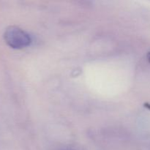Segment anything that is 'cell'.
Instances as JSON below:
<instances>
[{"mask_svg": "<svg viewBox=\"0 0 150 150\" xmlns=\"http://www.w3.org/2000/svg\"><path fill=\"white\" fill-rule=\"evenodd\" d=\"M6 43L14 49H22L32 42L30 35L18 26H11L6 29L4 33Z\"/></svg>", "mask_w": 150, "mask_h": 150, "instance_id": "cell-1", "label": "cell"}, {"mask_svg": "<svg viewBox=\"0 0 150 150\" xmlns=\"http://www.w3.org/2000/svg\"><path fill=\"white\" fill-rule=\"evenodd\" d=\"M144 106L146 107V108H147L148 109L150 110V103H146L144 104Z\"/></svg>", "mask_w": 150, "mask_h": 150, "instance_id": "cell-2", "label": "cell"}, {"mask_svg": "<svg viewBox=\"0 0 150 150\" xmlns=\"http://www.w3.org/2000/svg\"><path fill=\"white\" fill-rule=\"evenodd\" d=\"M147 59H148V61L150 62V51L147 54Z\"/></svg>", "mask_w": 150, "mask_h": 150, "instance_id": "cell-3", "label": "cell"}, {"mask_svg": "<svg viewBox=\"0 0 150 150\" xmlns=\"http://www.w3.org/2000/svg\"><path fill=\"white\" fill-rule=\"evenodd\" d=\"M66 150H73V149H66Z\"/></svg>", "mask_w": 150, "mask_h": 150, "instance_id": "cell-4", "label": "cell"}]
</instances>
